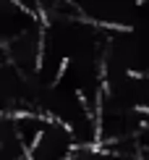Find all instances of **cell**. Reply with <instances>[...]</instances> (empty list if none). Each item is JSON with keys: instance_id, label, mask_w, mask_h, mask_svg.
I'll return each instance as SVG.
<instances>
[{"instance_id": "obj_1", "label": "cell", "mask_w": 149, "mask_h": 160, "mask_svg": "<svg viewBox=\"0 0 149 160\" xmlns=\"http://www.w3.org/2000/svg\"><path fill=\"white\" fill-rule=\"evenodd\" d=\"M76 147L79 144H76V137H73L71 126L55 116H50L39 139L29 150V160H68Z\"/></svg>"}, {"instance_id": "obj_2", "label": "cell", "mask_w": 149, "mask_h": 160, "mask_svg": "<svg viewBox=\"0 0 149 160\" xmlns=\"http://www.w3.org/2000/svg\"><path fill=\"white\" fill-rule=\"evenodd\" d=\"M68 160H120V158L102 144H79Z\"/></svg>"}]
</instances>
